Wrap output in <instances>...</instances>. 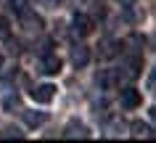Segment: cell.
<instances>
[{
	"label": "cell",
	"instance_id": "obj_14",
	"mask_svg": "<svg viewBox=\"0 0 156 143\" xmlns=\"http://www.w3.org/2000/svg\"><path fill=\"white\" fill-rule=\"evenodd\" d=\"M0 66H3V53H0Z\"/></svg>",
	"mask_w": 156,
	"mask_h": 143
},
{
	"label": "cell",
	"instance_id": "obj_3",
	"mask_svg": "<svg viewBox=\"0 0 156 143\" xmlns=\"http://www.w3.org/2000/svg\"><path fill=\"white\" fill-rule=\"evenodd\" d=\"M140 103H143L140 90H135V88H124L122 90V106L124 109H138Z\"/></svg>",
	"mask_w": 156,
	"mask_h": 143
},
{
	"label": "cell",
	"instance_id": "obj_13",
	"mask_svg": "<svg viewBox=\"0 0 156 143\" xmlns=\"http://www.w3.org/2000/svg\"><path fill=\"white\" fill-rule=\"evenodd\" d=\"M119 3H122V5H130V3H135V0H119Z\"/></svg>",
	"mask_w": 156,
	"mask_h": 143
},
{
	"label": "cell",
	"instance_id": "obj_10",
	"mask_svg": "<svg viewBox=\"0 0 156 143\" xmlns=\"http://www.w3.org/2000/svg\"><path fill=\"white\" fill-rule=\"evenodd\" d=\"M24 122L29 127H40L42 122H45V114H42V111H24Z\"/></svg>",
	"mask_w": 156,
	"mask_h": 143
},
{
	"label": "cell",
	"instance_id": "obj_9",
	"mask_svg": "<svg viewBox=\"0 0 156 143\" xmlns=\"http://www.w3.org/2000/svg\"><path fill=\"white\" fill-rule=\"evenodd\" d=\"M87 135H90V133H87V127H85V125H69L64 130V138H87Z\"/></svg>",
	"mask_w": 156,
	"mask_h": 143
},
{
	"label": "cell",
	"instance_id": "obj_11",
	"mask_svg": "<svg viewBox=\"0 0 156 143\" xmlns=\"http://www.w3.org/2000/svg\"><path fill=\"white\" fill-rule=\"evenodd\" d=\"M0 138H3V141H11V138H21V133H19L16 127H5V130L0 133Z\"/></svg>",
	"mask_w": 156,
	"mask_h": 143
},
{
	"label": "cell",
	"instance_id": "obj_1",
	"mask_svg": "<svg viewBox=\"0 0 156 143\" xmlns=\"http://www.w3.org/2000/svg\"><path fill=\"white\" fill-rule=\"evenodd\" d=\"M72 32H74V34H80V37L90 34V32H93V21H90V16H85V13H74V19H72Z\"/></svg>",
	"mask_w": 156,
	"mask_h": 143
},
{
	"label": "cell",
	"instance_id": "obj_4",
	"mask_svg": "<svg viewBox=\"0 0 156 143\" xmlns=\"http://www.w3.org/2000/svg\"><path fill=\"white\" fill-rule=\"evenodd\" d=\"M98 85L103 88V90H114L116 85H119V72H114V69H103L98 74Z\"/></svg>",
	"mask_w": 156,
	"mask_h": 143
},
{
	"label": "cell",
	"instance_id": "obj_5",
	"mask_svg": "<svg viewBox=\"0 0 156 143\" xmlns=\"http://www.w3.org/2000/svg\"><path fill=\"white\" fill-rule=\"evenodd\" d=\"M21 24H24L29 32H40V29H42V19L37 16V13H32V11L21 8Z\"/></svg>",
	"mask_w": 156,
	"mask_h": 143
},
{
	"label": "cell",
	"instance_id": "obj_7",
	"mask_svg": "<svg viewBox=\"0 0 156 143\" xmlns=\"http://www.w3.org/2000/svg\"><path fill=\"white\" fill-rule=\"evenodd\" d=\"M87 61H90V48L74 45V48H72V64H74V66H87Z\"/></svg>",
	"mask_w": 156,
	"mask_h": 143
},
{
	"label": "cell",
	"instance_id": "obj_6",
	"mask_svg": "<svg viewBox=\"0 0 156 143\" xmlns=\"http://www.w3.org/2000/svg\"><path fill=\"white\" fill-rule=\"evenodd\" d=\"M40 72L42 74H58L61 72V59L58 56H45V59H40Z\"/></svg>",
	"mask_w": 156,
	"mask_h": 143
},
{
	"label": "cell",
	"instance_id": "obj_12",
	"mask_svg": "<svg viewBox=\"0 0 156 143\" xmlns=\"http://www.w3.org/2000/svg\"><path fill=\"white\" fill-rule=\"evenodd\" d=\"M0 37H11V27L5 19H0Z\"/></svg>",
	"mask_w": 156,
	"mask_h": 143
},
{
	"label": "cell",
	"instance_id": "obj_8",
	"mask_svg": "<svg viewBox=\"0 0 156 143\" xmlns=\"http://www.w3.org/2000/svg\"><path fill=\"white\" fill-rule=\"evenodd\" d=\"M132 135L135 138H154V127L146 125V122H135L132 125Z\"/></svg>",
	"mask_w": 156,
	"mask_h": 143
},
{
	"label": "cell",
	"instance_id": "obj_2",
	"mask_svg": "<svg viewBox=\"0 0 156 143\" xmlns=\"http://www.w3.org/2000/svg\"><path fill=\"white\" fill-rule=\"evenodd\" d=\"M53 95H56V88H53L50 82L37 85V88L32 90V98H34L37 103H50V101H53Z\"/></svg>",
	"mask_w": 156,
	"mask_h": 143
}]
</instances>
